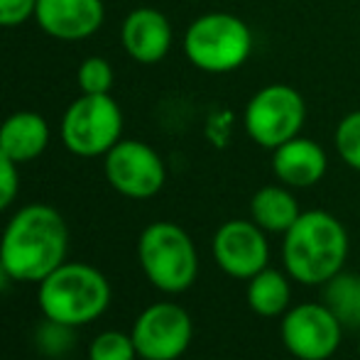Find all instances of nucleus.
Returning <instances> with one entry per match:
<instances>
[{
    "mask_svg": "<svg viewBox=\"0 0 360 360\" xmlns=\"http://www.w3.org/2000/svg\"><path fill=\"white\" fill-rule=\"evenodd\" d=\"M69 226L49 204H27L0 236V262L15 282H42L67 262Z\"/></svg>",
    "mask_w": 360,
    "mask_h": 360,
    "instance_id": "obj_1",
    "label": "nucleus"
},
{
    "mask_svg": "<svg viewBox=\"0 0 360 360\" xmlns=\"http://www.w3.org/2000/svg\"><path fill=\"white\" fill-rule=\"evenodd\" d=\"M348 233L333 214L321 209L302 211L282 240V262L292 280L307 287L326 285L343 270Z\"/></svg>",
    "mask_w": 360,
    "mask_h": 360,
    "instance_id": "obj_2",
    "label": "nucleus"
},
{
    "mask_svg": "<svg viewBox=\"0 0 360 360\" xmlns=\"http://www.w3.org/2000/svg\"><path fill=\"white\" fill-rule=\"evenodd\" d=\"M113 289L98 267L86 262H64L37 285V304L44 319L86 326L110 307Z\"/></svg>",
    "mask_w": 360,
    "mask_h": 360,
    "instance_id": "obj_3",
    "label": "nucleus"
},
{
    "mask_svg": "<svg viewBox=\"0 0 360 360\" xmlns=\"http://www.w3.org/2000/svg\"><path fill=\"white\" fill-rule=\"evenodd\" d=\"M138 260L150 285L165 294L186 292L199 275L194 240L172 221H155L140 233Z\"/></svg>",
    "mask_w": 360,
    "mask_h": 360,
    "instance_id": "obj_4",
    "label": "nucleus"
},
{
    "mask_svg": "<svg viewBox=\"0 0 360 360\" xmlns=\"http://www.w3.org/2000/svg\"><path fill=\"white\" fill-rule=\"evenodd\" d=\"M184 54L204 74L238 72L252 54V30L233 13L199 15L184 32Z\"/></svg>",
    "mask_w": 360,
    "mask_h": 360,
    "instance_id": "obj_5",
    "label": "nucleus"
},
{
    "mask_svg": "<svg viewBox=\"0 0 360 360\" xmlns=\"http://www.w3.org/2000/svg\"><path fill=\"white\" fill-rule=\"evenodd\" d=\"M59 135L76 157H103L123 140V110L110 94H81L64 110Z\"/></svg>",
    "mask_w": 360,
    "mask_h": 360,
    "instance_id": "obj_6",
    "label": "nucleus"
},
{
    "mask_svg": "<svg viewBox=\"0 0 360 360\" xmlns=\"http://www.w3.org/2000/svg\"><path fill=\"white\" fill-rule=\"evenodd\" d=\"M307 123V101L294 86L270 84L250 96L243 113L248 138L265 150H277L302 135Z\"/></svg>",
    "mask_w": 360,
    "mask_h": 360,
    "instance_id": "obj_7",
    "label": "nucleus"
},
{
    "mask_svg": "<svg viewBox=\"0 0 360 360\" xmlns=\"http://www.w3.org/2000/svg\"><path fill=\"white\" fill-rule=\"evenodd\" d=\"M103 174L120 196L145 201L162 191L167 167L160 152L143 140H118L103 155Z\"/></svg>",
    "mask_w": 360,
    "mask_h": 360,
    "instance_id": "obj_8",
    "label": "nucleus"
},
{
    "mask_svg": "<svg viewBox=\"0 0 360 360\" xmlns=\"http://www.w3.org/2000/svg\"><path fill=\"white\" fill-rule=\"evenodd\" d=\"M133 343L143 360H176L191 346L194 323L184 307L157 302L140 311L133 323Z\"/></svg>",
    "mask_w": 360,
    "mask_h": 360,
    "instance_id": "obj_9",
    "label": "nucleus"
},
{
    "mask_svg": "<svg viewBox=\"0 0 360 360\" xmlns=\"http://www.w3.org/2000/svg\"><path fill=\"white\" fill-rule=\"evenodd\" d=\"M280 336L297 360H328L341 346L343 323L326 304L304 302L282 314Z\"/></svg>",
    "mask_w": 360,
    "mask_h": 360,
    "instance_id": "obj_10",
    "label": "nucleus"
},
{
    "mask_svg": "<svg viewBox=\"0 0 360 360\" xmlns=\"http://www.w3.org/2000/svg\"><path fill=\"white\" fill-rule=\"evenodd\" d=\"M211 252L216 265L236 280H250L270 262L267 233L252 218H233L218 226L211 240Z\"/></svg>",
    "mask_w": 360,
    "mask_h": 360,
    "instance_id": "obj_11",
    "label": "nucleus"
},
{
    "mask_svg": "<svg viewBox=\"0 0 360 360\" xmlns=\"http://www.w3.org/2000/svg\"><path fill=\"white\" fill-rule=\"evenodd\" d=\"M105 8L101 0H37L34 20L49 37L79 42L96 34L103 25Z\"/></svg>",
    "mask_w": 360,
    "mask_h": 360,
    "instance_id": "obj_12",
    "label": "nucleus"
},
{
    "mask_svg": "<svg viewBox=\"0 0 360 360\" xmlns=\"http://www.w3.org/2000/svg\"><path fill=\"white\" fill-rule=\"evenodd\" d=\"M120 42L133 62L150 67V64H160L169 54L174 32L165 13L155 8H138L123 20Z\"/></svg>",
    "mask_w": 360,
    "mask_h": 360,
    "instance_id": "obj_13",
    "label": "nucleus"
},
{
    "mask_svg": "<svg viewBox=\"0 0 360 360\" xmlns=\"http://www.w3.org/2000/svg\"><path fill=\"white\" fill-rule=\"evenodd\" d=\"M326 169L328 157L323 147L302 135L272 150V174L289 189H309L319 184Z\"/></svg>",
    "mask_w": 360,
    "mask_h": 360,
    "instance_id": "obj_14",
    "label": "nucleus"
},
{
    "mask_svg": "<svg viewBox=\"0 0 360 360\" xmlns=\"http://www.w3.org/2000/svg\"><path fill=\"white\" fill-rule=\"evenodd\" d=\"M49 123L34 110L10 113L0 123V150L18 165L32 162L47 150Z\"/></svg>",
    "mask_w": 360,
    "mask_h": 360,
    "instance_id": "obj_15",
    "label": "nucleus"
},
{
    "mask_svg": "<svg viewBox=\"0 0 360 360\" xmlns=\"http://www.w3.org/2000/svg\"><path fill=\"white\" fill-rule=\"evenodd\" d=\"M302 214L297 196L285 184H267L250 199V218L265 233H285Z\"/></svg>",
    "mask_w": 360,
    "mask_h": 360,
    "instance_id": "obj_16",
    "label": "nucleus"
},
{
    "mask_svg": "<svg viewBox=\"0 0 360 360\" xmlns=\"http://www.w3.org/2000/svg\"><path fill=\"white\" fill-rule=\"evenodd\" d=\"M245 299H248V307H250L257 316L275 319V316H282L289 309L292 287H289V280L280 270L265 267V270H260L255 277L248 280Z\"/></svg>",
    "mask_w": 360,
    "mask_h": 360,
    "instance_id": "obj_17",
    "label": "nucleus"
},
{
    "mask_svg": "<svg viewBox=\"0 0 360 360\" xmlns=\"http://www.w3.org/2000/svg\"><path fill=\"white\" fill-rule=\"evenodd\" d=\"M323 304L336 314L343 328H360V277L338 272L323 285Z\"/></svg>",
    "mask_w": 360,
    "mask_h": 360,
    "instance_id": "obj_18",
    "label": "nucleus"
},
{
    "mask_svg": "<svg viewBox=\"0 0 360 360\" xmlns=\"http://www.w3.org/2000/svg\"><path fill=\"white\" fill-rule=\"evenodd\" d=\"M333 145L343 162L351 169L360 172V110H351L343 115L333 133Z\"/></svg>",
    "mask_w": 360,
    "mask_h": 360,
    "instance_id": "obj_19",
    "label": "nucleus"
},
{
    "mask_svg": "<svg viewBox=\"0 0 360 360\" xmlns=\"http://www.w3.org/2000/svg\"><path fill=\"white\" fill-rule=\"evenodd\" d=\"M138 351L130 333L123 331H103L91 341L89 360H135Z\"/></svg>",
    "mask_w": 360,
    "mask_h": 360,
    "instance_id": "obj_20",
    "label": "nucleus"
},
{
    "mask_svg": "<svg viewBox=\"0 0 360 360\" xmlns=\"http://www.w3.org/2000/svg\"><path fill=\"white\" fill-rule=\"evenodd\" d=\"M76 81H79L81 94H110L115 81V72L110 67L108 59L103 57H89L81 62L79 72H76Z\"/></svg>",
    "mask_w": 360,
    "mask_h": 360,
    "instance_id": "obj_21",
    "label": "nucleus"
},
{
    "mask_svg": "<svg viewBox=\"0 0 360 360\" xmlns=\"http://www.w3.org/2000/svg\"><path fill=\"white\" fill-rule=\"evenodd\" d=\"M34 341H37V348L44 356L59 358L72 351L76 333H74V326L52 321V319H44V323L37 328V333H34Z\"/></svg>",
    "mask_w": 360,
    "mask_h": 360,
    "instance_id": "obj_22",
    "label": "nucleus"
},
{
    "mask_svg": "<svg viewBox=\"0 0 360 360\" xmlns=\"http://www.w3.org/2000/svg\"><path fill=\"white\" fill-rule=\"evenodd\" d=\"M18 189H20L18 162H13L0 150V214L13 206V201L18 199Z\"/></svg>",
    "mask_w": 360,
    "mask_h": 360,
    "instance_id": "obj_23",
    "label": "nucleus"
},
{
    "mask_svg": "<svg viewBox=\"0 0 360 360\" xmlns=\"http://www.w3.org/2000/svg\"><path fill=\"white\" fill-rule=\"evenodd\" d=\"M37 0H0V27H20L34 18Z\"/></svg>",
    "mask_w": 360,
    "mask_h": 360,
    "instance_id": "obj_24",
    "label": "nucleus"
},
{
    "mask_svg": "<svg viewBox=\"0 0 360 360\" xmlns=\"http://www.w3.org/2000/svg\"><path fill=\"white\" fill-rule=\"evenodd\" d=\"M10 282H15V280L8 275V270H5V267H3V262H0V292H3V289L8 287Z\"/></svg>",
    "mask_w": 360,
    "mask_h": 360,
    "instance_id": "obj_25",
    "label": "nucleus"
},
{
    "mask_svg": "<svg viewBox=\"0 0 360 360\" xmlns=\"http://www.w3.org/2000/svg\"><path fill=\"white\" fill-rule=\"evenodd\" d=\"M358 353H360V333H358Z\"/></svg>",
    "mask_w": 360,
    "mask_h": 360,
    "instance_id": "obj_26",
    "label": "nucleus"
}]
</instances>
